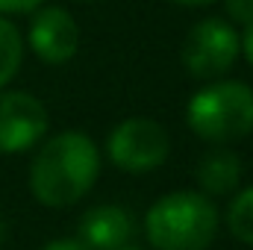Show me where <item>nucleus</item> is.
Masks as SVG:
<instances>
[{
	"label": "nucleus",
	"mask_w": 253,
	"mask_h": 250,
	"mask_svg": "<svg viewBox=\"0 0 253 250\" xmlns=\"http://www.w3.org/2000/svg\"><path fill=\"white\" fill-rule=\"evenodd\" d=\"M100 174V150L91 135L80 129H65L47 138L30 165V191L44 206L80 203Z\"/></svg>",
	"instance_id": "obj_1"
},
{
	"label": "nucleus",
	"mask_w": 253,
	"mask_h": 250,
	"mask_svg": "<svg viewBox=\"0 0 253 250\" xmlns=\"http://www.w3.org/2000/svg\"><path fill=\"white\" fill-rule=\"evenodd\" d=\"M218 209L206 194L171 191L150 206L144 233L156 250H206L218 236Z\"/></svg>",
	"instance_id": "obj_2"
},
{
	"label": "nucleus",
	"mask_w": 253,
	"mask_h": 250,
	"mask_svg": "<svg viewBox=\"0 0 253 250\" xmlns=\"http://www.w3.org/2000/svg\"><path fill=\"white\" fill-rule=\"evenodd\" d=\"M189 129L218 147L253 132V88L239 80H218L200 88L186 106Z\"/></svg>",
	"instance_id": "obj_3"
},
{
	"label": "nucleus",
	"mask_w": 253,
	"mask_h": 250,
	"mask_svg": "<svg viewBox=\"0 0 253 250\" xmlns=\"http://www.w3.org/2000/svg\"><path fill=\"white\" fill-rule=\"evenodd\" d=\"M106 150L115 168H121L126 174H147V171H156L168 159L171 138L159 121L138 115V118L121 121L109 132Z\"/></svg>",
	"instance_id": "obj_4"
},
{
	"label": "nucleus",
	"mask_w": 253,
	"mask_h": 250,
	"mask_svg": "<svg viewBox=\"0 0 253 250\" xmlns=\"http://www.w3.org/2000/svg\"><path fill=\"white\" fill-rule=\"evenodd\" d=\"M242 53V36L233 24L221 18H206L194 24L183 42V65L197 80H215L227 74Z\"/></svg>",
	"instance_id": "obj_5"
},
{
	"label": "nucleus",
	"mask_w": 253,
	"mask_h": 250,
	"mask_svg": "<svg viewBox=\"0 0 253 250\" xmlns=\"http://www.w3.org/2000/svg\"><path fill=\"white\" fill-rule=\"evenodd\" d=\"M47 109L27 91L0 88V153H21L47 135Z\"/></svg>",
	"instance_id": "obj_6"
},
{
	"label": "nucleus",
	"mask_w": 253,
	"mask_h": 250,
	"mask_svg": "<svg viewBox=\"0 0 253 250\" xmlns=\"http://www.w3.org/2000/svg\"><path fill=\"white\" fill-rule=\"evenodd\" d=\"M27 42L33 53L47 65L71 62L80 50V27L74 15L62 6H42L33 15Z\"/></svg>",
	"instance_id": "obj_7"
},
{
	"label": "nucleus",
	"mask_w": 253,
	"mask_h": 250,
	"mask_svg": "<svg viewBox=\"0 0 253 250\" xmlns=\"http://www.w3.org/2000/svg\"><path fill=\"white\" fill-rule=\"evenodd\" d=\"M132 236H135L132 215L124 206H115V203H103V206L88 209L77 227V242L85 245L88 250H121L129 245Z\"/></svg>",
	"instance_id": "obj_8"
},
{
	"label": "nucleus",
	"mask_w": 253,
	"mask_h": 250,
	"mask_svg": "<svg viewBox=\"0 0 253 250\" xmlns=\"http://www.w3.org/2000/svg\"><path fill=\"white\" fill-rule=\"evenodd\" d=\"M194 177H197V186L203 188L200 194L224 197L242 183V159H239V153L218 147L200 159V165L194 168Z\"/></svg>",
	"instance_id": "obj_9"
},
{
	"label": "nucleus",
	"mask_w": 253,
	"mask_h": 250,
	"mask_svg": "<svg viewBox=\"0 0 253 250\" xmlns=\"http://www.w3.org/2000/svg\"><path fill=\"white\" fill-rule=\"evenodd\" d=\"M21 59H24V39L18 27L0 15V88L12 83V77L21 68Z\"/></svg>",
	"instance_id": "obj_10"
},
{
	"label": "nucleus",
	"mask_w": 253,
	"mask_h": 250,
	"mask_svg": "<svg viewBox=\"0 0 253 250\" xmlns=\"http://www.w3.org/2000/svg\"><path fill=\"white\" fill-rule=\"evenodd\" d=\"M227 227L239 242L253 248V186L242 188L233 197V203L227 209Z\"/></svg>",
	"instance_id": "obj_11"
},
{
	"label": "nucleus",
	"mask_w": 253,
	"mask_h": 250,
	"mask_svg": "<svg viewBox=\"0 0 253 250\" xmlns=\"http://www.w3.org/2000/svg\"><path fill=\"white\" fill-rule=\"evenodd\" d=\"M224 9L233 24H242V27L253 24V0H224Z\"/></svg>",
	"instance_id": "obj_12"
},
{
	"label": "nucleus",
	"mask_w": 253,
	"mask_h": 250,
	"mask_svg": "<svg viewBox=\"0 0 253 250\" xmlns=\"http://www.w3.org/2000/svg\"><path fill=\"white\" fill-rule=\"evenodd\" d=\"M42 6L44 0H0V15H30Z\"/></svg>",
	"instance_id": "obj_13"
},
{
	"label": "nucleus",
	"mask_w": 253,
	"mask_h": 250,
	"mask_svg": "<svg viewBox=\"0 0 253 250\" xmlns=\"http://www.w3.org/2000/svg\"><path fill=\"white\" fill-rule=\"evenodd\" d=\"M42 250H88V248H85V245H80L77 239H59V242L44 245Z\"/></svg>",
	"instance_id": "obj_14"
},
{
	"label": "nucleus",
	"mask_w": 253,
	"mask_h": 250,
	"mask_svg": "<svg viewBox=\"0 0 253 250\" xmlns=\"http://www.w3.org/2000/svg\"><path fill=\"white\" fill-rule=\"evenodd\" d=\"M242 50H245V56H248V62L253 65V24L245 27V39H242Z\"/></svg>",
	"instance_id": "obj_15"
},
{
	"label": "nucleus",
	"mask_w": 253,
	"mask_h": 250,
	"mask_svg": "<svg viewBox=\"0 0 253 250\" xmlns=\"http://www.w3.org/2000/svg\"><path fill=\"white\" fill-rule=\"evenodd\" d=\"M171 3H177V6H212L215 0H171Z\"/></svg>",
	"instance_id": "obj_16"
},
{
	"label": "nucleus",
	"mask_w": 253,
	"mask_h": 250,
	"mask_svg": "<svg viewBox=\"0 0 253 250\" xmlns=\"http://www.w3.org/2000/svg\"><path fill=\"white\" fill-rule=\"evenodd\" d=\"M3 239H6V224H3V218H0V245H3Z\"/></svg>",
	"instance_id": "obj_17"
},
{
	"label": "nucleus",
	"mask_w": 253,
	"mask_h": 250,
	"mask_svg": "<svg viewBox=\"0 0 253 250\" xmlns=\"http://www.w3.org/2000/svg\"><path fill=\"white\" fill-rule=\"evenodd\" d=\"M121 250H141V248H129V245H126V248H121Z\"/></svg>",
	"instance_id": "obj_18"
}]
</instances>
